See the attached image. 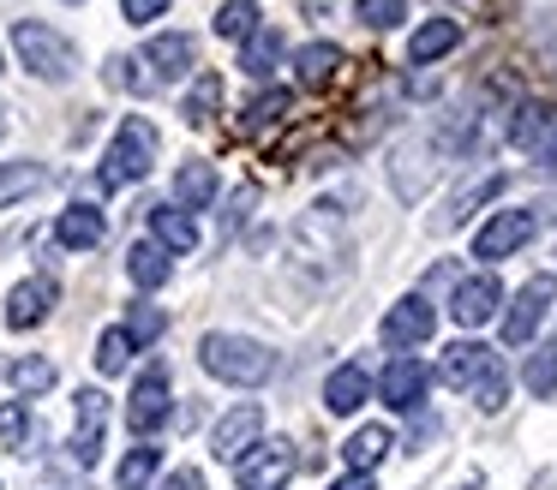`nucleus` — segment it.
<instances>
[{"instance_id":"nucleus-1","label":"nucleus","mask_w":557,"mask_h":490,"mask_svg":"<svg viewBox=\"0 0 557 490\" xmlns=\"http://www.w3.org/2000/svg\"><path fill=\"white\" fill-rule=\"evenodd\" d=\"M198 365L216 382H234V389H258V382L276 377V353L252 335H228V329H210L198 341Z\"/></svg>"},{"instance_id":"nucleus-2","label":"nucleus","mask_w":557,"mask_h":490,"mask_svg":"<svg viewBox=\"0 0 557 490\" xmlns=\"http://www.w3.org/2000/svg\"><path fill=\"white\" fill-rule=\"evenodd\" d=\"M444 382L461 389V394H473L480 413H497V406L509 401V370H504V359H497L485 341H456L449 347L444 353Z\"/></svg>"},{"instance_id":"nucleus-3","label":"nucleus","mask_w":557,"mask_h":490,"mask_svg":"<svg viewBox=\"0 0 557 490\" xmlns=\"http://www.w3.org/2000/svg\"><path fill=\"white\" fill-rule=\"evenodd\" d=\"M157 150H162L157 126H150L145 114H126V120H121V131H114V143H109V155H102V167H97L102 191L138 186V179H145L150 167H157Z\"/></svg>"},{"instance_id":"nucleus-4","label":"nucleus","mask_w":557,"mask_h":490,"mask_svg":"<svg viewBox=\"0 0 557 490\" xmlns=\"http://www.w3.org/2000/svg\"><path fill=\"white\" fill-rule=\"evenodd\" d=\"M13 54L25 60V72H30V78H42V84H66L78 72V48L66 42L54 24H42V18H18L13 24Z\"/></svg>"},{"instance_id":"nucleus-5","label":"nucleus","mask_w":557,"mask_h":490,"mask_svg":"<svg viewBox=\"0 0 557 490\" xmlns=\"http://www.w3.org/2000/svg\"><path fill=\"white\" fill-rule=\"evenodd\" d=\"M552 299H557V275H528L504 311V347H528L533 329L545 323V311H552Z\"/></svg>"},{"instance_id":"nucleus-6","label":"nucleus","mask_w":557,"mask_h":490,"mask_svg":"<svg viewBox=\"0 0 557 490\" xmlns=\"http://www.w3.org/2000/svg\"><path fill=\"white\" fill-rule=\"evenodd\" d=\"M294 466H300V454H294V442H258L252 454H240L234 461V478H240V490H288Z\"/></svg>"},{"instance_id":"nucleus-7","label":"nucleus","mask_w":557,"mask_h":490,"mask_svg":"<svg viewBox=\"0 0 557 490\" xmlns=\"http://www.w3.org/2000/svg\"><path fill=\"white\" fill-rule=\"evenodd\" d=\"M102 437H109V394L102 389H78L73 394V461L78 466H97L102 461Z\"/></svg>"},{"instance_id":"nucleus-8","label":"nucleus","mask_w":557,"mask_h":490,"mask_svg":"<svg viewBox=\"0 0 557 490\" xmlns=\"http://www.w3.org/2000/svg\"><path fill=\"white\" fill-rule=\"evenodd\" d=\"M540 234V215L533 210H497L492 222L473 234V257H485V263H497V257H516L528 239Z\"/></svg>"},{"instance_id":"nucleus-9","label":"nucleus","mask_w":557,"mask_h":490,"mask_svg":"<svg viewBox=\"0 0 557 490\" xmlns=\"http://www.w3.org/2000/svg\"><path fill=\"white\" fill-rule=\"evenodd\" d=\"M174 394H169V370L162 365H150L145 377L133 382V394H126V425L138 430V437H157L162 425H169V413H174Z\"/></svg>"},{"instance_id":"nucleus-10","label":"nucleus","mask_w":557,"mask_h":490,"mask_svg":"<svg viewBox=\"0 0 557 490\" xmlns=\"http://www.w3.org/2000/svg\"><path fill=\"white\" fill-rule=\"evenodd\" d=\"M425 389H432V370H425L413 353H396V359H389V370H384V382H377L384 406H396V413H420Z\"/></svg>"},{"instance_id":"nucleus-11","label":"nucleus","mask_w":557,"mask_h":490,"mask_svg":"<svg viewBox=\"0 0 557 490\" xmlns=\"http://www.w3.org/2000/svg\"><path fill=\"white\" fill-rule=\"evenodd\" d=\"M432 329H437V311L425 305L420 293L396 299V305H389V317H384V341L396 347V353H408V347H425V341H432Z\"/></svg>"},{"instance_id":"nucleus-12","label":"nucleus","mask_w":557,"mask_h":490,"mask_svg":"<svg viewBox=\"0 0 557 490\" xmlns=\"http://www.w3.org/2000/svg\"><path fill=\"white\" fill-rule=\"evenodd\" d=\"M258 430H264V406H234V413H222V425L210 430V454L216 461H240V454L258 449Z\"/></svg>"},{"instance_id":"nucleus-13","label":"nucleus","mask_w":557,"mask_h":490,"mask_svg":"<svg viewBox=\"0 0 557 490\" xmlns=\"http://www.w3.org/2000/svg\"><path fill=\"white\" fill-rule=\"evenodd\" d=\"M497 305H504V287H497L492 275H468V281H456V293H449V317H456V329H480V323H492Z\"/></svg>"},{"instance_id":"nucleus-14","label":"nucleus","mask_w":557,"mask_h":490,"mask_svg":"<svg viewBox=\"0 0 557 490\" xmlns=\"http://www.w3.org/2000/svg\"><path fill=\"white\" fill-rule=\"evenodd\" d=\"M54 299H61L54 275H30V281H18L13 293H7V329H37V323H49Z\"/></svg>"},{"instance_id":"nucleus-15","label":"nucleus","mask_w":557,"mask_h":490,"mask_svg":"<svg viewBox=\"0 0 557 490\" xmlns=\"http://www.w3.org/2000/svg\"><path fill=\"white\" fill-rule=\"evenodd\" d=\"M193 60H198V42L186 30H162V36H150V48H145V66H157L150 78H186Z\"/></svg>"},{"instance_id":"nucleus-16","label":"nucleus","mask_w":557,"mask_h":490,"mask_svg":"<svg viewBox=\"0 0 557 490\" xmlns=\"http://www.w3.org/2000/svg\"><path fill=\"white\" fill-rule=\"evenodd\" d=\"M102 234H109V215H102L97 203H66L61 222H54V239H61L66 251H90V246H102Z\"/></svg>"},{"instance_id":"nucleus-17","label":"nucleus","mask_w":557,"mask_h":490,"mask_svg":"<svg viewBox=\"0 0 557 490\" xmlns=\"http://www.w3.org/2000/svg\"><path fill=\"white\" fill-rule=\"evenodd\" d=\"M366 394H372V377H366V365H336V370L324 377V406H330L336 418L360 413Z\"/></svg>"},{"instance_id":"nucleus-18","label":"nucleus","mask_w":557,"mask_h":490,"mask_svg":"<svg viewBox=\"0 0 557 490\" xmlns=\"http://www.w3.org/2000/svg\"><path fill=\"white\" fill-rule=\"evenodd\" d=\"M449 48H461V18H425L420 30L408 36V66H432Z\"/></svg>"},{"instance_id":"nucleus-19","label":"nucleus","mask_w":557,"mask_h":490,"mask_svg":"<svg viewBox=\"0 0 557 490\" xmlns=\"http://www.w3.org/2000/svg\"><path fill=\"white\" fill-rule=\"evenodd\" d=\"M552 126H557V114L540 102V96H528V102L516 108V120H504V143L509 150H540Z\"/></svg>"},{"instance_id":"nucleus-20","label":"nucleus","mask_w":557,"mask_h":490,"mask_svg":"<svg viewBox=\"0 0 557 490\" xmlns=\"http://www.w3.org/2000/svg\"><path fill=\"white\" fill-rule=\"evenodd\" d=\"M150 239H157L162 251H193L198 246V222L186 210H174V203H150Z\"/></svg>"},{"instance_id":"nucleus-21","label":"nucleus","mask_w":557,"mask_h":490,"mask_svg":"<svg viewBox=\"0 0 557 490\" xmlns=\"http://www.w3.org/2000/svg\"><path fill=\"white\" fill-rule=\"evenodd\" d=\"M216 203V167L210 162H181V174H174V210H210Z\"/></svg>"},{"instance_id":"nucleus-22","label":"nucleus","mask_w":557,"mask_h":490,"mask_svg":"<svg viewBox=\"0 0 557 490\" xmlns=\"http://www.w3.org/2000/svg\"><path fill=\"white\" fill-rule=\"evenodd\" d=\"M126 275H133V287H145V293H157V287L174 275V257L157 246V239H138V246L126 251Z\"/></svg>"},{"instance_id":"nucleus-23","label":"nucleus","mask_w":557,"mask_h":490,"mask_svg":"<svg viewBox=\"0 0 557 490\" xmlns=\"http://www.w3.org/2000/svg\"><path fill=\"white\" fill-rule=\"evenodd\" d=\"M336 66H342V48L336 42H306L300 54H294V72H300L306 90H324V84L336 78Z\"/></svg>"},{"instance_id":"nucleus-24","label":"nucleus","mask_w":557,"mask_h":490,"mask_svg":"<svg viewBox=\"0 0 557 490\" xmlns=\"http://www.w3.org/2000/svg\"><path fill=\"white\" fill-rule=\"evenodd\" d=\"M49 186V167L42 162H0V210H13L18 198Z\"/></svg>"},{"instance_id":"nucleus-25","label":"nucleus","mask_w":557,"mask_h":490,"mask_svg":"<svg viewBox=\"0 0 557 490\" xmlns=\"http://www.w3.org/2000/svg\"><path fill=\"white\" fill-rule=\"evenodd\" d=\"M276 60H282V36L270 30V24H258V30L240 42V72H246V78H270Z\"/></svg>"},{"instance_id":"nucleus-26","label":"nucleus","mask_w":557,"mask_h":490,"mask_svg":"<svg viewBox=\"0 0 557 490\" xmlns=\"http://www.w3.org/2000/svg\"><path fill=\"white\" fill-rule=\"evenodd\" d=\"M157 466H162V449L138 442V449H126V461L114 466V485H121V490H150V485H157Z\"/></svg>"},{"instance_id":"nucleus-27","label":"nucleus","mask_w":557,"mask_h":490,"mask_svg":"<svg viewBox=\"0 0 557 490\" xmlns=\"http://www.w3.org/2000/svg\"><path fill=\"white\" fill-rule=\"evenodd\" d=\"M7 377H13L18 394H49L54 382H61V370H54V359L25 353V359H13V365H7Z\"/></svg>"},{"instance_id":"nucleus-28","label":"nucleus","mask_w":557,"mask_h":490,"mask_svg":"<svg viewBox=\"0 0 557 490\" xmlns=\"http://www.w3.org/2000/svg\"><path fill=\"white\" fill-rule=\"evenodd\" d=\"M0 442L18 454H30V442H37V418H30L25 401H0Z\"/></svg>"},{"instance_id":"nucleus-29","label":"nucleus","mask_w":557,"mask_h":490,"mask_svg":"<svg viewBox=\"0 0 557 490\" xmlns=\"http://www.w3.org/2000/svg\"><path fill=\"white\" fill-rule=\"evenodd\" d=\"M384 454H389V430L384 425H360L348 437V466H354V473H372Z\"/></svg>"},{"instance_id":"nucleus-30","label":"nucleus","mask_w":557,"mask_h":490,"mask_svg":"<svg viewBox=\"0 0 557 490\" xmlns=\"http://www.w3.org/2000/svg\"><path fill=\"white\" fill-rule=\"evenodd\" d=\"M222 108V72H205V78H193V90H186V102H181V114L193 120V126H205L210 114Z\"/></svg>"},{"instance_id":"nucleus-31","label":"nucleus","mask_w":557,"mask_h":490,"mask_svg":"<svg viewBox=\"0 0 557 490\" xmlns=\"http://www.w3.org/2000/svg\"><path fill=\"white\" fill-rule=\"evenodd\" d=\"M162 329H169V311H162V305H150V299H138V305L126 311V341H133V347L162 341Z\"/></svg>"},{"instance_id":"nucleus-32","label":"nucleus","mask_w":557,"mask_h":490,"mask_svg":"<svg viewBox=\"0 0 557 490\" xmlns=\"http://www.w3.org/2000/svg\"><path fill=\"white\" fill-rule=\"evenodd\" d=\"M288 102H294L288 90H264V96H252V102H246V114H240V131H270L282 114H288Z\"/></svg>"},{"instance_id":"nucleus-33","label":"nucleus","mask_w":557,"mask_h":490,"mask_svg":"<svg viewBox=\"0 0 557 490\" xmlns=\"http://www.w3.org/2000/svg\"><path fill=\"white\" fill-rule=\"evenodd\" d=\"M497 191H504V174H485V179H480V186H473V191H456V203H449V210L437 215V227H456V222H468V215L480 210L485 198H497Z\"/></svg>"},{"instance_id":"nucleus-34","label":"nucleus","mask_w":557,"mask_h":490,"mask_svg":"<svg viewBox=\"0 0 557 490\" xmlns=\"http://www.w3.org/2000/svg\"><path fill=\"white\" fill-rule=\"evenodd\" d=\"M145 60H133V54H109V66H102V84H114V90H126V96H145L150 84V72H138Z\"/></svg>"},{"instance_id":"nucleus-35","label":"nucleus","mask_w":557,"mask_h":490,"mask_svg":"<svg viewBox=\"0 0 557 490\" xmlns=\"http://www.w3.org/2000/svg\"><path fill=\"white\" fill-rule=\"evenodd\" d=\"M133 353H138V347L126 341V329H102L97 335V370H102V377H121V370L133 365Z\"/></svg>"},{"instance_id":"nucleus-36","label":"nucleus","mask_w":557,"mask_h":490,"mask_svg":"<svg viewBox=\"0 0 557 490\" xmlns=\"http://www.w3.org/2000/svg\"><path fill=\"white\" fill-rule=\"evenodd\" d=\"M252 30H258V7H252V0H228V7H216V36L246 42Z\"/></svg>"},{"instance_id":"nucleus-37","label":"nucleus","mask_w":557,"mask_h":490,"mask_svg":"<svg viewBox=\"0 0 557 490\" xmlns=\"http://www.w3.org/2000/svg\"><path fill=\"white\" fill-rule=\"evenodd\" d=\"M354 18L372 24V30H396L408 18V0H354Z\"/></svg>"},{"instance_id":"nucleus-38","label":"nucleus","mask_w":557,"mask_h":490,"mask_svg":"<svg viewBox=\"0 0 557 490\" xmlns=\"http://www.w3.org/2000/svg\"><path fill=\"white\" fill-rule=\"evenodd\" d=\"M528 389L540 394V401L557 394V347H540V353L528 359Z\"/></svg>"},{"instance_id":"nucleus-39","label":"nucleus","mask_w":557,"mask_h":490,"mask_svg":"<svg viewBox=\"0 0 557 490\" xmlns=\"http://www.w3.org/2000/svg\"><path fill=\"white\" fill-rule=\"evenodd\" d=\"M169 7H174V0H121V18L126 24H157Z\"/></svg>"},{"instance_id":"nucleus-40","label":"nucleus","mask_w":557,"mask_h":490,"mask_svg":"<svg viewBox=\"0 0 557 490\" xmlns=\"http://www.w3.org/2000/svg\"><path fill=\"white\" fill-rule=\"evenodd\" d=\"M157 490H205V473H198V466H174Z\"/></svg>"},{"instance_id":"nucleus-41","label":"nucleus","mask_w":557,"mask_h":490,"mask_svg":"<svg viewBox=\"0 0 557 490\" xmlns=\"http://www.w3.org/2000/svg\"><path fill=\"white\" fill-rule=\"evenodd\" d=\"M330 490H377V485H372V473H348V478H336Z\"/></svg>"},{"instance_id":"nucleus-42","label":"nucleus","mask_w":557,"mask_h":490,"mask_svg":"<svg viewBox=\"0 0 557 490\" xmlns=\"http://www.w3.org/2000/svg\"><path fill=\"white\" fill-rule=\"evenodd\" d=\"M456 490H480V473H468V478H461V485Z\"/></svg>"},{"instance_id":"nucleus-43","label":"nucleus","mask_w":557,"mask_h":490,"mask_svg":"<svg viewBox=\"0 0 557 490\" xmlns=\"http://www.w3.org/2000/svg\"><path fill=\"white\" fill-rule=\"evenodd\" d=\"M0 138H7V108H0Z\"/></svg>"},{"instance_id":"nucleus-44","label":"nucleus","mask_w":557,"mask_h":490,"mask_svg":"<svg viewBox=\"0 0 557 490\" xmlns=\"http://www.w3.org/2000/svg\"><path fill=\"white\" fill-rule=\"evenodd\" d=\"M0 377H7V359H0Z\"/></svg>"}]
</instances>
